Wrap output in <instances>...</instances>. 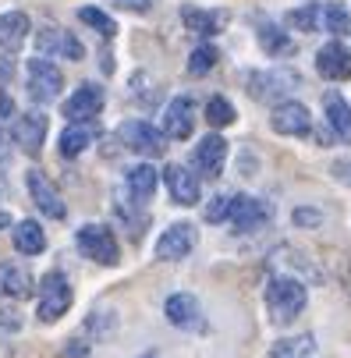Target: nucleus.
Masks as SVG:
<instances>
[{
	"label": "nucleus",
	"mask_w": 351,
	"mask_h": 358,
	"mask_svg": "<svg viewBox=\"0 0 351 358\" xmlns=\"http://www.w3.org/2000/svg\"><path fill=\"white\" fill-rule=\"evenodd\" d=\"M181 18H185V25H188L192 32H199V36H217V32H224V25H227V11H199V8H185Z\"/></svg>",
	"instance_id": "nucleus-18"
},
{
	"label": "nucleus",
	"mask_w": 351,
	"mask_h": 358,
	"mask_svg": "<svg viewBox=\"0 0 351 358\" xmlns=\"http://www.w3.org/2000/svg\"><path fill=\"white\" fill-rule=\"evenodd\" d=\"M316 68H320L323 78L344 82V78H351V54H348L341 43H327L320 54H316Z\"/></svg>",
	"instance_id": "nucleus-15"
},
{
	"label": "nucleus",
	"mask_w": 351,
	"mask_h": 358,
	"mask_svg": "<svg viewBox=\"0 0 351 358\" xmlns=\"http://www.w3.org/2000/svg\"><path fill=\"white\" fill-rule=\"evenodd\" d=\"M195 167L203 171V178H220L224 171V160H227V142L220 135H206L203 142L195 145Z\"/></svg>",
	"instance_id": "nucleus-11"
},
{
	"label": "nucleus",
	"mask_w": 351,
	"mask_h": 358,
	"mask_svg": "<svg viewBox=\"0 0 351 358\" xmlns=\"http://www.w3.org/2000/svg\"><path fill=\"white\" fill-rule=\"evenodd\" d=\"M192 124H195V103L188 96H178L167 103V114H164V135L167 138H188L192 135Z\"/></svg>",
	"instance_id": "nucleus-12"
},
{
	"label": "nucleus",
	"mask_w": 351,
	"mask_h": 358,
	"mask_svg": "<svg viewBox=\"0 0 351 358\" xmlns=\"http://www.w3.org/2000/svg\"><path fill=\"white\" fill-rule=\"evenodd\" d=\"M320 18H323V29L334 32V36H348L351 32V15H348L344 4H327L320 11Z\"/></svg>",
	"instance_id": "nucleus-28"
},
{
	"label": "nucleus",
	"mask_w": 351,
	"mask_h": 358,
	"mask_svg": "<svg viewBox=\"0 0 351 358\" xmlns=\"http://www.w3.org/2000/svg\"><path fill=\"white\" fill-rule=\"evenodd\" d=\"M128 192H131V199H135V202H145L149 195L157 192V171L149 167V164L131 167V171H128Z\"/></svg>",
	"instance_id": "nucleus-23"
},
{
	"label": "nucleus",
	"mask_w": 351,
	"mask_h": 358,
	"mask_svg": "<svg viewBox=\"0 0 351 358\" xmlns=\"http://www.w3.org/2000/svg\"><path fill=\"white\" fill-rule=\"evenodd\" d=\"M15 138H18V145L29 152V157H39L43 138H46V114H39V110L22 114L18 124H15Z\"/></svg>",
	"instance_id": "nucleus-14"
},
{
	"label": "nucleus",
	"mask_w": 351,
	"mask_h": 358,
	"mask_svg": "<svg viewBox=\"0 0 351 358\" xmlns=\"http://www.w3.org/2000/svg\"><path fill=\"white\" fill-rule=\"evenodd\" d=\"M231 199H234V195H217V199L210 202V206H206V220H210V224H220V220L231 217Z\"/></svg>",
	"instance_id": "nucleus-33"
},
{
	"label": "nucleus",
	"mask_w": 351,
	"mask_h": 358,
	"mask_svg": "<svg viewBox=\"0 0 351 358\" xmlns=\"http://www.w3.org/2000/svg\"><path fill=\"white\" fill-rule=\"evenodd\" d=\"M0 224H8V220H4V213H0Z\"/></svg>",
	"instance_id": "nucleus-38"
},
{
	"label": "nucleus",
	"mask_w": 351,
	"mask_h": 358,
	"mask_svg": "<svg viewBox=\"0 0 351 358\" xmlns=\"http://www.w3.org/2000/svg\"><path fill=\"white\" fill-rule=\"evenodd\" d=\"M306 284H298L291 277H273L266 284V309L273 323H291L298 313L306 309Z\"/></svg>",
	"instance_id": "nucleus-1"
},
{
	"label": "nucleus",
	"mask_w": 351,
	"mask_h": 358,
	"mask_svg": "<svg viewBox=\"0 0 351 358\" xmlns=\"http://www.w3.org/2000/svg\"><path fill=\"white\" fill-rule=\"evenodd\" d=\"M78 248H82V255H89V259L103 263V266L117 263V241H114L110 227H103V224H85L78 231Z\"/></svg>",
	"instance_id": "nucleus-3"
},
{
	"label": "nucleus",
	"mask_w": 351,
	"mask_h": 358,
	"mask_svg": "<svg viewBox=\"0 0 351 358\" xmlns=\"http://www.w3.org/2000/svg\"><path fill=\"white\" fill-rule=\"evenodd\" d=\"M99 110H103V89L99 85H82L64 103V117L75 121V124H89Z\"/></svg>",
	"instance_id": "nucleus-8"
},
{
	"label": "nucleus",
	"mask_w": 351,
	"mask_h": 358,
	"mask_svg": "<svg viewBox=\"0 0 351 358\" xmlns=\"http://www.w3.org/2000/svg\"><path fill=\"white\" fill-rule=\"evenodd\" d=\"M206 121H210L213 128H227V124L234 121V107L227 103L224 96H213L210 103H206Z\"/></svg>",
	"instance_id": "nucleus-29"
},
{
	"label": "nucleus",
	"mask_w": 351,
	"mask_h": 358,
	"mask_svg": "<svg viewBox=\"0 0 351 358\" xmlns=\"http://www.w3.org/2000/svg\"><path fill=\"white\" fill-rule=\"evenodd\" d=\"M167 320L174 327H195L199 323V301L192 294H171L167 298Z\"/></svg>",
	"instance_id": "nucleus-21"
},
{
	"label": "nucleus",
	"mask_w": 351,
	"mask_h": 358,
	"mask_svg": "<svg viewBox=\"0 0 351 358\" xmlns=\"http://www.w3.org/2000/svg\"><path fill=\"white\" fill-rule=\"evenodd\" d=\"M167 188H171V199L174 202H181V206H195L199 202V181H195V174L192 171H185V167H167Z\"/></svg>",
	"instance_id": "nucleus-17"
},
{
	"label": "nucleus",
	"mask_w": 351,
	"mask_h": 358,
	"mask_svg": "<svg viewBox=\"0 0 351 358\" xmlns=\"http://www.w3.org/2000/svg\"><path fill=\"white\" fill-rule=\"evenodd\" d=\"M316 355V341L309 337V334H302V337H287V341H277L273 344V351H270V358H313Z\"/></svg>",
	"instance_id": "nucleus-26"
},
{
	"label": "nucleus",
	"mask_w": 351,
	"mask_h": 358,
	"mask_svg": "<svg viewBox=\"0 0 351 358\" xmlns=\"http://www.w3.org/2000/svg\"><path fill=\"white\" fill-rule=\"evenodd\" d=\"M61 85H64L61 71L50 64L46 57L29 61V96L36 99V103H50V99H57L61 96Z\"/></svg>",
	"instance_id": "nucleus-4"
},
{
	"label": "nucleus",
	"mask_w": 351,
	"mask_h": 358,
	"mask_svg": "<svg viewBox=\"0 0 351 358\" xmlns=\"http://www.w3.org/2000/svg\"><path fill=\"white\" fill-rule=\"evenodd\" d=\"M227 220L234 224V231H256L263 220H270V202L252 199V195H234Z\"/></svg>",
	"instance_id": "nucleus-7"
},
{
	"label": "nucleus",
	"mask_w": 351,
	"mask_h": 358,
	"mask_svg": "<svg viewBox=\"0 0 351 358\" xmlns=\"http://www.w3.org/2000/svg\"><path fill=\"white\" fill-rule=\"evenodd\" d=\"M43 245H46V238H43V227H39L36 220H22V224L15 227V248H18V252L39 255Z\"/></svg>",
	"instance_id": "nucleus-24"
},
{
	"label": "nucleus",
	"mask_w": 351,
	"mask_h": 358,
	"mask_svg": "<svg viewBox=\"0 0 351 358\" xmlns=\"http://www.w3.org/2000/svg\"><path fill=\"white\" fill-rule=\"evenodd\" d=\"M270 124H273V131H280V135H309V128H313V117H309V110L302 107V103H280L277 110H273V117H270Z\"/></svg>",
	"instance_id": "nucleus-13"
},
{
	"label": "nucleus",
	"mask_w": 351,
	"mask_h": 358,
	"mask_svg": "<svg viewBox=\"0 0 351 358\" xmlns=\"http://www.w3.org/2000/svg\"><path fill=\"white\" fill-rule=\"evenodd\" d=\"M294 224H323V217L313 210H294Z\"/></svg>",
	"instance_id": "nucleus-35"
},
{
	"label": "nucleus",
	"mask_w": 351,
	"mask_h": 358,
	"mask_svg": "<svg viewBox=\"0 0 351 358\" xmlns=\"http://www.w3.org/2000/svg\"><path fill=\"white\" fill-rule=\"evenodd\" d=\"M78 18H82L85 25H92L99 36H114V29H117V25H114V22L103 15V11H96V8H82V11H78Z\"/></svg>",
	"instance_id": "nucleus-32"
},
{
	"label": "nucleus",
	"mask_w": 351,
	"mask_h": 358,
	"mask_svg": "<svg viewBox=\"0 0 351 358\" xmlns=\"http://www.w3.org/2000/svg\"><path fill=\"white\" fill-rule=\"evenodd\" d=\"M121 138H124L128 149L142 152V157H160V152L167 149L164 135L153 124H145V121H124L121 124Z\"/></svg>",
	"instance_id": "nucleus-6"
},
{
	"label": "nucleus",
	"mask_w": 351,
	"mask_h": 358,
	"mask_svg": "<svg viewBox=\"0 0 351 358\" xmlns=\"http://www.w3.org/2000/svg\"><path fill=\"white\" fill-rule=\"evenodd\" d=\"M287 25H291V29H302V32H316V25H320V8L287 11Z\"/></svg>",
	"instance_id": "nucleus-31"
},
{
	"label": "nucleus",
	"mask_w": 351,
	"mask_h": 358,
	"mask_svg": "<svg viewBox=\"0 0 351 358\" xmlns=\"http://www.w3.org/2000/svg\"><path fill=\"white\" fill-rule=\"evenodd\" d=\"M11 121H15V99H11V96H0V142L8 138Z\"/></svg>",
	"instance_id": "nucleus-34"
},
{
	"label": "nucleus",
	"mask_w": 351,
	"mask_h": 358,
	"mask_svg": "<svg viewBox=\"0 0 351 358\" xmlns=\"http://www.w3.org/2000/svg\"><path fill=\"white\" fill-rule=\"evenodd\" d=\"M29 192H32V202L46 213V217H54V220H61L68 210H64V202H61V192L50 185V178L43 174V171H29Z\"/></svg>",
	"instance_id": "nucleus-10"
},
{
	"label": "nucleus",
	"mask_w": 351,
	"mask_h": 358,
	"mask_svg": "<svg viewBox=\"0 0 351 358\" xmlns=\"http://www.w3.org/2000/svg\"><path fill=\"white\" fill-rule=\"evenodd\" d=\"M117 8H128V11H145L149 8V0H114Z\"/></svg>",
	"instance_id": "nucleus-36"
},
{
	"label": "nucleus",
	"mask_w": 351,
	"mask_h": 358,
	"mask_svg": "<svg viewBox=\"0 0 351 358\" xmlns=\"http://www.w3.org/2000/svg\"><path fill=\"white\" fill-rule=\"evenodd\" d=\"M0 294L8 298H29L32 294V277L15 266V263H0Z\"/></svg>",
	"instance_id": "nucleus-20"
},
{
	"label": "nucleus",
	"mask_w": 351,
	"mask_h": 358,
	"mask_svg": "<svg viewBox=\"0 0 351 358\" xmlns=\"http://www.w3.org/2000/svg\"><path fill=\"white\" fill-rule=\"evenodd\" d=\"M259 43H263V50L270 57H287L291 50H294V43H291V36L284 32V29H277V25H259Z\"/></svg>",
	"instance_id": "nucleus-25"
},
{
	"label": "nucleus",
	"mask_w": 351,
	"mask_h": 358,
	"mask_svg": "<svg viewBox=\"0 0 351 358\" xmlns=\"http://www.w3.org/2000/svg\"><path fill=\"white\" fill-rule=\"evenodd\" d=\"M92 138H96L92 124H71V128H64V135H61V152H64V157H78V152L89 149Z\"/></svg>",
	"instance_id": "nucleus-27"
},
{
	"label": "nucleus",
	"mask_w": 351,
	"mask_h": 358,
	"mask_svg": "<svg viewBox=\"0 0 351 358\" xmlns=\"http://www.w3.org/2000/svg\"><path fill=\"white\" fill-rule=\"evenodd\" d=\"M327 121H330V128L337 131V138L351 142V107L344 103L337 92L327 96Z\"/></svg>",
	"instance_id": "nucleus-22"
},
{
	"label": "nucleus",
	"mask_w": 351,
	"mask_h": 358,
	"mask_svg": "<svg viewBox=\"0 0 351 358\" xmlns=\"http://www.w3.org/2000/svg\"><path fill=\"white\" fill-rule=\"evenodd\" d=\"M334 174H337L344 185H351V164H334Z\"/></svg>",
	"instance_id": "nucleus-37"
},
{
	"label": "nucleus",
	"mask_w": 351,
	"mask_h": 358,
	"mask_svg": "<svg viewBox=\"0 0 351 358\" xmlns=\"http://www.w3.org/2000/svg\"><path fill=\"white\" fill-rule=\"evenodd\" d=\"M36 46H39V54H43V57H50V54H61V57H68V61H82V43H78L71 32L54 29V25L39 29Z\"/></svg>",
	"instance_id": "nucleus-9"
},
{
	"label": "nucleus",
	"mask_w": 351,
	"mask_h": 358,
	"mask_svg": "<svg viewBox=\"0 0 351 358\" xmlns=\"http://www.w3.org/2000/svg\"><path fill=\"white\" fill-rule=\"evenodd\" d=\"M217 46H199V50H192V57H188V71L192 75H206L213 64H217Z\"/></svg>",
	"instance_id": "nucleus-30"
},
{
	"label": "nucleus",
	"mask_w": 351,
	"mask_h": 358,
	"mask_svg": "<svg viewBox=\"0 0 351 358\" xmlns=\"http://www.w3.org/2000/svg\"><path fill=\"white\" fill-rule=\"evenodd\" d=\"M192 248H195V227L192 224H174L157 241V255H160V259H185Z\"/></svg>",
	"instance_id": "nucleus-16"
},
{
	"label": "nucleus",
	"mask_w": 351,
	"mask_h": 358,
	"mask_svg": "<svg viewBox=\"0 0 351 358\" xmlns=\"http://www.w3.org/2000/svg\"><path fill=\"white\" fill-rule=\"evenodd\" d=\"M245 78H248V92L256 99H277V96L294 92L298 85V71H252Z\"/></svg>",
	"instance_id": "nucleus-5"
},
{
	"label": "nucleus",
	"mask_w": 351,
	"mask_h": 358,
	"mask_svg": "<svg viewBox=\"0 0 351 358\" xmlns=\"http://www.w3.org/2000/svg\"><path fill=\"white\" fill-rule=\"evenodd\" d=\"M71 305V287L64 280V273H46L39 284V320L43 323H54L68 313Z\"/></svg>",
	"instance_id": "nucleus-2"
},
{
	"label": "nucleus",
	"mask_w": 351,
	"mask_h": 358,
	"mask_svg": "<svg viewBox=\"0 0 351 358\" xmlns=\"http://www.w3.org/2000/svg\"><path fill=\"white\" fill-rule=\"evenodd\" d=\"M145 358H149V355H145Z\"/></svg>",
	"instance_id": "nucleus-39"
},
{
	"label": "nucleus",
	"mask_w": 351,
	"mask_h": 358,
	"mask_svg": "<svg viewBox=\"0 0 351 358\" xmlns=\"http://www.w3.org/2000/svg\"><path fill=\"white\" fill-rule=\"evenodd\" d=\"M25 36H29V18H25L22 11H8V15H0V46L15 54V50L25 43Z\"/></svg>",
	"instance_id": "nucleus-19"
}]
</instances>
